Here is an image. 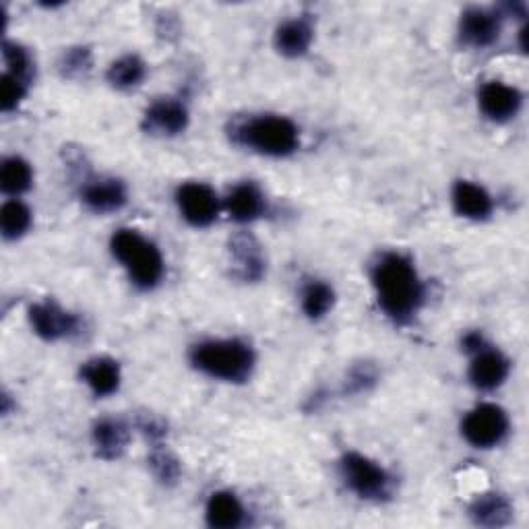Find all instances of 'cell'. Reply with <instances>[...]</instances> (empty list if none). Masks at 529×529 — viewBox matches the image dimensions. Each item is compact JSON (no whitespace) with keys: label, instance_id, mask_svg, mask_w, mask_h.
Segmentation results:
<instances>
[{"label":"cell","instance_id":"cell-18","mask_svg":"<svg viewBox=\"0 0 529 529\" xmlns=\"http://www.w3.org/2000/svg\"><path fill=\"white\" fill-rule=\"evenodd\" d=\"M91 439H93V447H96L100 457L118 459L129 445L131 432H129V426L124 424L122 420L106 418V420L96 422V426H93Z\"/></svg>","mask_w":529,"mask_h":529},{"label":"cell","instance_id":"cell-14","mask_svg":"<svg viewBox=\"0 0 529 529\" xmlns=\"http://www.w3.org/2000/svg\"><path fill=\"white\" fill-rule=\"evenodd\" d=\"M83 203L96 213H112L127 203V186L116 178L89 180L81 193Z\"/></svg>","mask_w":529,"mask_h":529},{"label":"cell","instance_id":"cell-1","mask_svg":"<svg viewBox=\"0 0 529 529\" xmlns=\"http://www.w3.org/2000/svg\"><path fill=\"white\" fill-rule=\"evenodd\" d=\"M372 286L383 313L399 325L412 321L424 304V284L416 267L397 253L381 257L372 269Z\"/></svg>","mask_w":529,"mask_h":529},{"label":"cell","instance_id":"cell-17","mask_svg":"<svg viewBox=\"0 0 529 529\" xmlns=\"http://www.w3.org/2000/svg\"><path fill=\"white\" fill-rule=\"evenodd\" d=\"M226 211L234 222H240V224L255 222L265 211V197L251 182L238 184L234 186L226 199Z\"/></svg>","mask_w":529,"mask_h":529},{"label":"cell","instance_id":"cell-31","mask_svg":"<svg viewBox=\"0 0 529 529\" xmlns=\"http://www.w3.org/2000/svg\"><path fill=\"white\" fill-rule=\"evenodd\" d=\"M137 428L145 434L147 439L151 441H160L166 437V424L164 420H160L158 416H153V414H145V416H139L137 418Z\"/></svg>","mask_w":529,"mask_h":529},{"label":"cell","instance_id":"cell-7","mask_svg":"<svg viewBox=\"0 0 529 529\" xmlns=\"http://www.w3.org/2000/svg\"><path fill=\"white\" fill-rule=\"evenodd\" d=\"M176 205L186 222L195 228L211 226L220 215V199L209 184L186 182L176 191Z\"/></svg>","mask_w":529,"mask_h":529},{"label":"cell","instance_id":"cell-21","mask_svg":"<svg viewBox=\"0 0 529 529\" xmlns=\"http://www.w3.org/2000/svg\"><path fill=\"white\" fill-rule=\"evenodd\" d=\"M470 517L482 527H505L513 521V505L503 494H482L470 505Z\"/></svg>","mask_w":529,"mask_h":529},{"label":"cell","instance_id":"cell-19","mask_svg":"<svg viewBox=\"0 0 529 529\" xmlns=\"http://www.w3.org/2000/svg\"><path fill=\"white\" fill-rule=\"evenodd\" d=\"M313 25L306 19H290L282 23L275 31V48L279 54L288 58H298L308 52L310 44H313Z\"/></svg>","mask_w":529,"mask_h":529},{"label":"cell","instance_id":"cell-4","mask_svg":"<svg viewBox=\"0 0 529 529\" xmlns=\"http://www.w3.org/2000/svg\"><path fill=\"white\" fill-rule=\"evenodd\" d=\"M112 255L127 269L139 290H153L164 277V257L160 248L139 232L122 228L110 240Z\"/></svg>","mask_w":529,"mask_h":529},{"label":"cell","instance_id":"cell-13","mask_svg":"<svg viewBox=\"0 0 529 529\" xmlns=\"http://www.w3.org/2000/svg\"><path fill=\"white\" fill-rule=\"evenodd\" d=\"M451 201H453L457 215L465 217V220H474V222L488 220L494 209L492 197L486 193V189H482L480 184H474L470 180L455 182Z\"/></svg>","mask_w":529,"mask_h":529},{"label":"cell","instance_id":"cell-23","mask_svg":"<svg viewBox=\"0 0 529 529\" xmlns=\"http://www.w3.org/2000/svg\"><path fill=\"white\" fill-rule=\"evenodd\" d=\"M31 180H34V172L23 158L13 155V158L3 162V168H0V189L3 193L17 197L29 189Z\"/></svg>","mask_w":529,"mask_h":529},{"label":"cell","instance_id":"cell-16","mask_svg":"<svg viewBox=\"0 0 529 529\" xmlns=\"http://www.w3.org/2000/svg\"><path fill=\"white\" fill-rule=\"evenodd\" d=\"M81 379L91 389L93 395L108 397L118 391L120 387V366L116 360L100 356L91 358L81 366Z\"/></svg>","mask_w":529,"mask_h":529},{"label":"cell","instance_id":"cell-20","mask_svg":"<svg viewBox=\"0 0 529 529\" xmlns=\"http://www.w3.org/2000/svg\"><path fill=\"white\" fill-rule=\"evenodd\" d=\"M205 519L209 527L234 529L244 521V507L234 492H215L209 496L205 507Z\"/></svg>","mask_w":529,"mask_h":529},{"label":"cell","instance_id":"cell-26","mask_svg":"<svg viewBox=\"0 0 529 529\" xmlns=\"http://www.w3.org/2000/svg\"><path fill=\"white\" fill-rule=\"evenodd\" d=\"M149 468H151V474L158 478L162 484L166 486H174L180 476H182V468H180V461L178 457L168 451L166 447H153V451L149 453Z\"/></svg>","mask_w":529,"mask_h":529},{"label":"cell","instance_id":"cell-3","mask_svg":"<svg viewBox=\"0 0 529 529\" xmlns=\"http://www.w3.org/2000/svg\"><path fill=\"white\" fill-rule=\"evenodd\" d=\"M232 139L269 158H286L300 145V131L286 116L263 114L234 124Z\"/></svg>","mask_w":529,"mask_h":529},{"label":"cell","instance_id":"cell-2","mask_svg":"<svg viewBox=\"0 0 529 529\" xmlns=\"http://www.w3.org/2000/svg\"><path fill=\"white\" fill-rule=\"evenodd\" d=\"M191 364L211 379L244 383L253 375L255 352L240 339H209L191 350Z\"/></svg>","mask_w":529,"mask_h":529},{"label":"cell","instance_id":"cell-22","mask_svg":"<svg viewBox=\"0 0 529 529\" xmlns=\"http://www.w3.org/2000/svg\"><path fill=\"white\" fill-rule=\"evenodd\" d=\"M106 79L116 89H133L145 79V62L135 54L122 56L112 62Z\"/></svg>","mask_w":529,"mask_h":529},{"label":"cell","instance_id":"cell-5","mask_svg":"<svg viewBox=\"0 0 529 529\" xmlns=\"http://www.w3.org/2000/svg\"><path fill=\"white\" fill-rule=\"evenodd\" d=\"M341 478L346 486L364 501H385L393 492L391 474L360 453H348L339 463Z\"/></svg>","mask_w":529,"mask_h":529},{"label":"cell","instance_id":"cell-9","mask_svg":"<svg viewBox=\"0 0 529 529\" xmlns=\"http://www.w3.org/2000/svg\"><path fill=\"white\" fill-rule=\"evenodd\" d=\"M478 104L486 118L494 122H507L521 110L523 96L517 87L503 81H490L478 93Z\"/></svg>","mask_w":529,"mask_h":529},{"label":"cell","instance_id":"cell-24","mask_svg":"<svg viewBox=\"0 0 529 529\" xmlns=\"http://www.w3.org/2000/svg\"><path fill=\"white\" fill-rule=\"evenodd\" d=\"M31 226V211L19 199H11L0 209V232L5 240L21 238Z\"/></svg>","mask_w":529,"mask_h":529},{"label":"cell","instance_id":"cell-12","mask_svg":"<svg viewBox=\"0 0 529 529\" xmlns=\"http://www.w3.org/2000/svg\"><path fill=\"white\" fill-rule=\"evenodd\" d=\"M511 372V362L492 348H482L474 354L470 364V383L480 391H494L499 389Z\"/></svg>","mask_w":529,"mask_h":529},{"label":"cell","instance_id":"cell-28","mask_svg":"<svg viewBox=\"0 0 529 529\" xmlns=\"http://www.w3.org/2000/svg\"><path fill=\"white\" fill-rule=\"evenodd\" d=\"M91 71V52L87 48H71L60 58V73L69 77V79H77V77H85Z\"/></svg>","mask_w":529,"mask_h":529},{"label":"cell","instance_id":"cell-6","mask_svg":"<svg viewBox=\"0 0 529 529\" xmlns=\"http://www.w3.org/2000/svg\"><path fill=\"white\" fill-rule=\"evenodd\" d=\"M509 416L496 403H482L461 422V434L476 449L499 447L509 434Z\"/></svg>","mask_w":529,"mask_h":529},{"label":"cell","instance_id":"cell-25","mask_svg":"<svg viewBox=\"0 0 529 529\" xmlns=\"http://www.w3.org/2000/svg\"><path fill=\"white\" fill-rule=\"evenodd\" d=\"M335 304V292L325 282H310L302 292V310L308 319H323Z\"/></svg>","mask_w":529,"mask_h":529},{"label":"cell","instance_id":"cell-11","mask_svg":"<svg viewBox=\"0 0 529 529\" xmlns=\"http://www.w3.org/2000/svg\"><path fill=\"white\" fill-rule=\"evenodd\" d=\"M501 34V17L499 13L472 7L461 15L459 21V38L463 44L472 48H488Z\"/></svg>","mask_w":529,"mask_h":529},{"label":"cell","instance_id":"cell-8","mask_svg":"<svg viewBox=\"0 0 529 529\" xmlns=\"http://www.w3.org/2000/svg\"><path fill=\"white\" fill-rule=\"evenodd\" d=\"M29 323L46 341H58L79 331V319L56 302H40L29 308Z\"/></svg>","mask_w":529,"mask_h":529},{"label":"cell","instance_id":"cell-32","mask_svg":"<svg viewBox=\"0 0 529 529\" xmlns=\"http://www.w3.org/2000/svg\"><path fill=\"white\" fill-rule=\"evenodd\" d=\"M461 346H463L465 352L474 356L476 352H480L482 348H486V339L482 337V333L470 331V333H465V337L461 339Z\"/></svg>","mask_w":529,"mask_h":529},{"label":"cell","instance_id":"cell-10","mask_svg":"<svg viewBox=\"0 0 529 529\" xmlns=\"http://www.w3.org/2000/svg\"><path fill=\"white\" fill-rule=\"evenodd\" d=\"M186 127H189V110L178 100L162 98L145 110L143 129L151 135L174 137Z\"/></svg>","mask_w":529,"mask_h":529},{"label":"cell","instance_id":"cell-29","mask_svg":"<svg viewBox=\"0 0 529 529\" xmlns=\"http://www.w3.org/2000/svg\"><path fill=\"white\" fill-rule=\"evenodd\" d=\"M377 379H379L377 368L368 362H360L350 370V375L346 379V393L350 395L366 393L368 389L375 387Z\"/></svg>","mask_w":529,"mask_h":529},{"label":"cell","instance_id":"cell-27","mask_svg":"<svg viewBox=\"0 0 529 529\" xmlns=\"http://www.w3.org/2000/svg\"><path fill=\"white\" fill-rule=\"evenodd\" d=\"M3 58H5V65H7V75L29 85L31 75H34V60H31L29 52L19 44L5 42L3 44Z\"/></svg>","mask_w":529,"mask_h":529},{"label":"cell","instance_id":"cell-15","mask_svg":"<svg viewBox=\"0 0 529 529\" xmlns=\"http://www.w3.org/2000/svg\"><path fill=\"white\" fill-rule=\"evenodd\" d=\"M230 253L238 265V275L244 282H259L265 275V257L255 236L246 232L232 236Z\"/></svg>","mask_w":529,"mask_h":529},{"label":"cell","instance_id":"cell-30","mask_svg":"<svg viewBox=\"0 0 529 529\" xmlns=\"http://www.w3.org/2000/svg\"><path fill=\"white\" fill-rule=\"evenodd\" d=\"M27 93V85L11 75H3V81H0V108L3 112H13L19 108Z\"/></svg>","mask_w":529,"mask_h":529}]
</instances>
